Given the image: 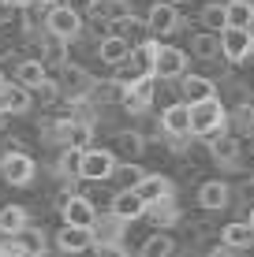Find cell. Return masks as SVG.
I'll list each match as a JSON object with an SVG mask.
<instances>
[{
  "label": "cell",
  "mask_w": 254,
  "mask_h": 257,
  "mask_svg": "<svg viewBox=\"0 0 254 257\" xmlns=\"http://www.w3.org/2000/svg\"><path fill=\"white\" fill-rule=\"evenodd\" d=\"M228 131V108H224L221 97H209V101L191 104V138H213Z\"/></svg>",
  "instance_id": "1"
},
{
  "label": "cell",
  "mask_w": 254,
  "mask_h": 257,
  "mask_svg": "<svg viewBox=\"0 0 254 257\" xmlns=\"http://www.w3.org/2000/svg\"><path fill=\"white\" fill-rule=\"evenodd\" d=\"M34 175H38V164H34V157L26 149H8L0 157V179L8 187H30Z\"/></svg>",
  "instance_id": "2"
},
{
  "label": "cell",
  "mask_w": 254,
  "mask_h": 257,
  "mask_svg": "<svg viewBox=\"0 0 254 257\" xmlns=\"http://www.w3.org/2000/svg\"><path fill=\"white\" fill-rule=\"evenodd\" d=\"M153 97H157V78L153 75H135L124 86L120 104H124V112H131V116H146L153 108Z\"/></svg>",
  "instance_id": "3"
},
{
  "label": "cell",
  "mask_w": 254,
  "mask_h": 257,
  "mask_svg": "<svg viewBox=\"0 0 254 257\" xmlns=\"http://www.w3.org/2000/svg\"><path fill=\"white\" fill-rule=\"evenodd\" d=\"M56 205H60V216H64V224H75V227H94V220L101 216L98 205H94L86 194H75L71 187H67V190L56 198Z\"/></svg>",
  "instance_id": "4"
},
{
  "label": "cell",
  "mask_w": 254,
  "mask_h": 257,
  "mask_svg": "<svg viewBox=\"0 0 254 257\" xmlns=\"http://www.w3.org/2000/svg\"><path fill=\"white\" fill-rule=\"evenodd\" d=\"M116 164H120V157L112 153V149L90 146V149H82V168H78V179H86V183H105V179H112Z\"/></svg>",
  "instance_id": "5"
},
{
  "label": "cell",
  "mask_w": 254,
  "mask_h": 257,
  "mask_svg": "<svg viewBox=\"0 0 254 257\" xmlns=\"http://www.w3.org/2000/svg\"><path fill=\"white\" fill-rule=\"evenodd\" d=\"M45 34H52V38L71 45L78 34H82V15H78L75 8H67V4H52L45 12Z\"/></svg>",
  "instance_id": "6"
},
{
  "label": "cell",
  "mask_w": 254,
  "mask_h": 257,
  "mask_svg": "<svg viewBox=\"0 0 254 257\" xmlns=\"http://www.w3.org/2000/svg\"><path fill=\"white\" fill-rule=\"evenodd\" d=\"M94 82H98V78L86 75V67H78V64H64L60 67V93L67 97V104L86 101L90 90H94Z\"/></svg>",
  "instance_id": "7"
},
{
  "label": "cell",
  "mask_w": 254,
  "mask_h": 257,
  "mask_svg": "<svg viewBox=\"0 0 254 257\" xmlns=\"http://www.w3.org/2000/svg\"><path fill=\"white\" fill-rule=\"evenodd\" d=\"M187 75V52H180L176 45H161L153 64V78L157 82H180Z\"/></svg>",
  "instance_id": "8"
},
{
  "label": "cell",
  "mask_w": 254,
  "mask_h": 257,
  "mask_svg": "<svg viewBox=\"0 0 254 257\" xmlns=\"http://www.w3.org/2000/svg\"><path fill=\"white\" fill-rule=\"evenodd\" d=\"M146 23H150V34L153 38H168L183 26V15H180V4H161L153 0V8L146 12Z\"/></svg>",
  "instance_id": "9"
},
{
  "label": "cell",
  "mask_w": 254,
  "mask_h": 257,
  "mask_svg": "<svg viewBox=\"0 0 254 257\" xmlns=\"http://www.w3.org/2000/svg\"><path fill=\"white\" fill-rule=\"evenodd\" d=\"M250 49H254L250 30H243V26H224L221 30V52L228 64H243L250 56Z\"/></svg>",
  "instance_id": "10"
},
{
  "label": "cell",
  "mask_w": 254,
  "mask_h": 257,
  "mask_svg": "<svg viewBox=\"0 0 254 257\" xmlns=\"http://www.w3.org/2000/svg\"><path fill=\"white\" fill-rule=\"evenodd\" d=\"M56 250L67 253V257H78L86 250H94V231L90 227H75V224H64L56 231Z\"/></svg>",
  "instance_id": "11"
},
{
  "label": "cell",
  "mask_w": 254,
  "mask_h": 257,
  "mask_svg": "<svg viewBox=\"0 0 254 257\" xmlns=\"http://www.w3.org/2000/svg\"><path fill=\"white\" fill-rule=\"evenodd\" d=\"M161 127H164V138H191V104L172 101L161 112Z\"/></svg>",
  "instance_id": "12"
},
{
  "label": "cell",
  "mask_w": 254,
  "mask_h": 257,
  "mask_svg": "<svg viewBox=\"0 0 254 257\" xmlns=\"http://www.w3.org/2000/svg\"><path fill=\"white\" fill-rule=\"evenodd\" d=\"M90 231H94V246H116L127 235V220H120L116 212H101Z\"/></svg>",
  "instance_id": "13"
},
{
  "label": "cell",
  "mask_w": 254,
  "mask_h": 257,
  "mask_svg": "<svg viewBox=\"0 0 254 257\" xmlns=\"http://www.w3.org/2000/svg\"><path fill=\"white\" fill-rule=\"evenodd\" d=\"M206 146H209V157H213L221 168H239V135L221 131V135H213Z\"/></svg>",
  "instance_id": "14"
},
{
  "label": "cell",
  "mask_w": 254,
  "mask_h": 257,
  "mask_svg": "<svg viewBox=\"0 0 254 257\" xmlns=\"http://www.w3.org/2000/svg\"><path fill=\"white\" fill-rule=\"evenodd\" d=\"M198 205H202L206 212H221L232 205V187L224 179H206L198 183Z\"/></svg>",
  "instance_id": "15"
},
{
  "label": "cell",
  "mask_w": 254,
  "mask_h": 257,
  "mask_svg": "<svg viewBox=\"0 0 254 257\" xmlns=\"http://www.w3.org/2000/svg\"><path fill=\"white\" fill-rule=\"evenodd\" d=\"M146 220L157 227V231H168V227H176L183 224V212H180V201H176V194L172 198H161V201H153V205H146Z\"/></svg>",
  "instance_id": "16"
},
{
  "label": "cell",
  "mask_w": 254,
  "mask_h": 257,
  "mask_svg": "<svg viewBox=\"0 0 254 257\" xmlns=\"http://www.w3.org/2000/svg\"><path fill=\"white\" fill-rule=\"evenodd\" d=\"M34 104V93L26 90L19 82H4V90H0V112L4 116H26Z\"/></svg>",
  "instance_id": "17"
},
{
  "label": "cell",
  "mask_w": 254,
  "mask_h": 257,
  "mask_svg": "<svg viewBox=\"0 0 254 257\" xmlns=\"http://www.w3.org/2000/svg\"><path fill=\"white\" fill-rule=\"evenodd\" d=\"M109 212H116L120 220H127V224H135V220L146 216V201L138 198V190H116L109 201Z\"/></svg>",
  "instance_id": "18"
},
{
  "label": "cell",
  "mask_w": 254,
  "mask_h": 257,
  "mask_svg": "<svg viewBox=\"0 0 254 257\" xmlns=\"http://www.w3.org/2000/svg\"><path fill=\"white\" fill-rule=\"evenodd\" d=\"M109 34H116V38H124V41H131V49L135 45H142L146 38H150V23L142 19V15H124V19H116V23H109Z\"/></svg>",
  "instance_id": "19"
},
{
  "label": "cell",
  "mask_w": 254,
  "mask_h": 257,
  "mask_svg": "<svg viewBox=\"0 0 254 257\" xmlns=\"http://www.w3.org/2000/svg\"><path fill=\"white\" fill-rule=\"evenodd\" d=\"M98 56H101V64H109V67H127L131 64V41L116 38V34H105L98 41Z\"/></svg>",
  "instance_id": "20"
},
{
  "label": "cell",
  "mask_w": 254,
  "mask_h": 257,
  "mask_svg": "<svg viewBox=\"0 0 254 257\" xmlns=\"http://www.w3.org/2000/svg\"><path fill=\"white\" fill-rule=\"evenodd\" d=\"M180 93L187 104H198V101H209V97H221L217 93V82L209 75H183L180 78Z\"/></svg>",
  "instance_id": "21"
},
{
  "label": "cell",
  "mask_w": 254,
  "mask_h": 257,
  "mask_svg": "<svg viewBox=\"0 0 254 257\" xmlns=\"http://www.w3.org/2000/svg\"><path fill=\"white\" fill-rule=\"evenodd\" d=\"M112 153H116L120 161H138V157L146 153V135L135 131V127L116 131V149H112Z\"/></svg>",
  "instance_id": "22"
},
{
  "label": "cell",
  "mask_w": 254,
  "mask_h": 257,
  "mask_svg": "<svg viewBox=\"0 0 254 257\" xmlns=\"http://www.w3.org/2000/svg\"><path fill=\"white\" fill-rule=\"evenodd\" d=\"M135 190H138V198H142L146 205H153V201L172 198V194H176V190H172V179H168V175H161V172H146V179L138 183Z\"/></svg>",
  "instance_id": "23"
},
{
  "label": "cell",
  "mask_w": 254,
  "mask_h": 257,
  "mask_svg": "<svg viewBox=\"0 0 254 257\" xmlns=\"http://www.w3.org/2000/svg\"><path fill=\"white\" fill-rule=\"evenodd\" d=\"M15 82L34 93L41 82H49V64L45 60H19V64H15Z\"/></svg>",
  "instance_id": "24"
},
{
  "label": "cell",
  "mask_w": 254,
  "mask_h": 257,
  "mask_svg": "<svg viewBox=\"0 0 254 257\" xmlns=\"http://www.w3.org/2000/svg\"><path fill=\"white\" fill-rule=\"evenodd\" d=\"M221 242L232 246V250H243V253H247L250 246H254V227L247 224V220H232V224L221 227Z\"/></svg>",
  "instance_id": "25"
},
{
  "label": "cell",
  "mask_w": 254,
  "mask_h": 257,
  "mask_svg": "<svg viewBox=\"0 0 254 257\" xmlns=\"http://www.w3.org/2000/svg\"><path fill=\"white\" fill-rule=\"evenodd\" d=\"M26 220H30V212H26L23 205H4V209H0V235H4V238L23 235L26 227H30Z\"/></svg>",
  "instance_id": "26"
},
{
  "label": "cell",
  "mask_w": 254,
  "mask_h": 257,
  "mask_svg": "<svg viewBox=\"0 0 254 257\" xmlns=\"http://www.w3.org/2000/svg\"><path fill=\"white\" fill-rule=\"evenodd\" d=\"M180 246H176V238H172L168 231H153V235H146L142 238V246H138V257H172Z\"/></svg>",
  "instance_id": "27"
},
{
  "label": "cell",
  "mask_w": 254,
  "mask_h": 257,
  "mask_svg": "<svg viewBox=\"0 0 254 257\" xmlns=\"http://www.w3.org/2000/svg\"><path fill=\"white\" fill-rule=\"evenodd\" d=\"M157 52H161V41L146 38L142 45L131 49V67L138 71V75H153V64H157Z\"/></svg>",
  "instance_id": "28"
},
{
  "label": "cell",
  "mask_w": 254,
  "mask_h": 257,
  "mask_svg": "<svg viewBox=\"0 0 254 257\" xmlns=\"http://www.w3.org/2000/svg\"><path fill=\"white\" fill-rule=\"evenodd\" d=\"M142 179H146V172H142V164H138V161H120L116 172H112V183H116V190H135Z\"/></svg>",
  "instance_id": "29"
},
{
  "label": "cell",
  "mask_w": 254,
  "mask_h": 257,
  "mask_svg": "<svg viewBox=\"0 0 254 257\" xmlns=\"http://www.w3.org/2000/svg\"><path fill=\"white\" fill-rule=\"evenodd\" d=\"M15 242H19V250L26 257H45L49 253V235L41 227H26L23 235H15Z\"/></svg>",
  "instance_id": "30"
},
{
  "label": "cell",
  "mask_w": 254,
  "mask_h": 257,
  "mask_svg": "<svg viewBox=\"0 0 254 257\" xmlns=\"http://www.w3.org/2000/svg\"><path fill=\"white\" fill-rule=\"evenodd\" d=\"M124 15H131V0H98L90 19L94 23H116V19H124Z\"/></svg>",
  "instance_id": "31"
},
{
  "label": "cell",
  "mask_w": 254,
  "mask_h": 257,
  "mask_svg": "<svg viewBox=\"0 0 254 257\" xmlns=\"http://www.w3.org/2000/svg\"><path fill=\"white\" fill-rule=\"evenodd\" d=\"M191 52H195L198 60H217V56H224V52H221V34H213V30L195 34V38H191Z\"/></svg>",
  "instance_id": "32"
},
{
  "label": "cell",
  "mask_w": 254,
  "mask_h": 257,
  "mask_svg": "<svg viewBox=\"0 0 254 257\" xmlns=\"http://www.w3.org/2000/svg\"><path fill=\"white\" fill-rule=\"evenodd\" d=\"M198 23L206 26V30H213V34H221L224 26H228V4H217V0H209V4L198 12Z\"/></svg>",
  "instance_id": "33"
},
{
  "label": "cell",
  "mask_w": 254,
  "mask_h": 257,
  "mask_svg": "<svg viewBox=\"0 0 254 257\" xmlns=\"http://www.w3.org/2000/svg\"><path fill=\"white\" fill-rule=\"evenodd\" d=\"M124 86H127V82H94V90H90V97H86V101H94L98 108H105V104H116L120 97H124Z\"/></svg>",
  "instance_id": "34"
},
{
  "label": "cell",
  "mask_w": 254,
  "mask_h": 257,
  "mask_svg": "<svg viewBox=\"0 0 254 257\" xmlns=\"http://www.w3.org/2000/svg\"><path fill=\"white\" fill-rule=\"evenodd\" d=\"M228 131L232 135H254V104H235L228 112Z\"/></svg>",
  "instance_id": "35"
},
{
  "label": "cell",
  "mask_w": 254,
  "mask_h": 257,
  "mask_svg": "<svg viewBox=\"0 0 254 257\" xmlns=\"http://www.w3.org/2000/svg\"><path fill=\"white\" fill-rule=\"evenodd\" d=\"M78 168H82V149H64L52 172L64 175V179H78Z\"/></svg>",
  "instance_id": "36"
},
{
  "label": "cell",
  "mask_w": 254,
  "mask_h": 257,
  "mask_svg": "<svg viewBox=\"0 0 254 257\" xmlns=\"http://www.w3.org/2000/svg\"><path fill=\"white\" fill-rule=\"evenodd\" d=\"M41 52H45V64L49 67H64L67 64V41H60V38H52L49 34V41H41Z\"/></svg>",
  "instance_id": "37"
},
{
  "label": "cell",
  "mask_w": 254,
  "mask_h": 257,
  "mask_svg": "<svg viewBox=\"0 0 254 257\" xmlns=\"http://www.w3.org/2000/svg\"><path fill=\"white\" fill-rule=\"evenodd\" d=\"M254 23V0H232L228 4V26H247Z\"/></svg>",
  "instance_id": "38"
},
{
  "label": "cell",
  "mask_w": 254,
  "mask_h": 257,
  "mask_svg": "<svg viewBox=\"0 0 254 257\" xmlns=\"http://www.w3.org/2000/svg\"><path fill=\"white\" fill-rule=\"evenodd\" d=\"M34 97H38L41 104H52L56 97H64V93H60V82H52V78H49V82H41L38 90H34Z\"/></svg>",
  "instance_id": "39"
},
{
  "label": "cell",
  "mask_w": 254,
  "mask_h": 257,
  "mask_svg": "<svg viewBox=\"0 0 254 257\" xmlns=\"http://www.w3.org/2000/svg\"><path fill=\"white\" fill-rule=\"evenodd\" d=\"M94 257H131V250L124 242H116V246H94Z\"/></svg>",
  "instance_id": "40"
},
{
  "label": "cell",
  "mask_w": 254,
  "mask_h": 257,
  "mask_svg": "<svg viewBox=\"0 0 254 257\" xmlns=\"http://www.w3.org/2000/svg\"><path fill=\"white\" fill-rule=\"evenodd\" d=\"M228 101L232 104H250V90H247V86H228Z\"/></svg>",
  "instance_id": "41"
},
{
  "label": "cell",
  "mask_w": 254,
  "mask_h": 257,
  "mask_svg": "<svg viewBox=\"0 0 254 257\" xmlns=\"http://www.w3.org/2000/svg\"><path fill=\"white\" fill-rule=\"evenodd\" d=\"M0 257H26V253L19 250V242H15V238H4V242H0Z\"/></svg>",
  "instance_id": "42"
},
{
  "label": "cell",
  "mask_w": 254,
  "mask_h": 257,
  "mask_svg": "<svg viewBox=\"0 0 254 257\" xmlns=\"http://www.w3.org/2000/svg\"><path fill=\"white\" fill-rule=\"evenodd\" d=\"M64 4H67V8H75L78 15H90V12H94V4H98V0H64Z\"/></svg>",
  "instance_id": "43"
},
{
  "label": "cell",
  "mask_w": 254,
  "mask_h": 257,
  "mask_svg": "<svg viewBox=\"0 0 254 257\" xmlns=\"http://www.w3.org/2000/svg\"><path fill=\"white\" fill-rule=\"evenodd\" d=\"M209 257H243V250H232V246H213V250H209Z\"/></svg>",
  "instance_id": "44"
},
{
  "label": "cell",
  "mask_w": 254,
  "mask_h": 257,
  "mask_svg": "<svg viewBox=\"0 0 254 257\" xmlns=\"http://www.w3.org/2000/svg\"><path fill=\"white\" fill-rule=\"evenodd\" d=\"M4 4L12 8V12H26V8H30V4H38V0H4Z\"/></svg>",
  "instance_id": "45"
},
{
  "label": "cell",
  "mask_w": 254,
  "mask_h": 257,
  "mask_svg": "<svg viewBox=\"0 0 254 257\" xmlns=\"http://www.w3.org/2000/svg\"><path fill=\"white\" fill-rule=\"evenodd\" d=\"M4 23H12V8H8L4 0H0V26H4Z\"/></svg>",
  "instance_id": "46"
},
{
  "label": "cell",
  "mask_w": 254,
  "mask_h": 257,
  "mask_svg": "<svg viewBox=\"0 0 254 257\" xmlns=\"http://www.w3.org/2000/svg\"><path fill=\"white\" fill-rule=\"evenodd\" d=\"M38 4H45V8H52V4H64V0H38Z\"/></svg>",
  "instance_id": "47"
},
{
  "label": "cell",
  "mask_w": 254,
  "mask_h": 257,
  "mask_svg": "<svg viewBox=\"0 0 254 257\" xmlns=\"http://www.w3.org/2000/svg\"><path fill=\"white\" fill-rule=\"evenodd\" d=\"M247 224L254 227V205H250V212H247Z\"/></svg>",
  "instance_id": "48"
},
{
  "label": "cell",
  "mask_w": 254,
  "mask_h": 257,
  "mask_svg": "<svg viewBox=\"0 0 254 257\" xmlns=\"http://www.w3.org/2000/svg\"><path fill=\"white\" fill-rule=\"evenodd\" d=\"M161 4H180V0H161Z\"/></svg>",
  "instance_id": "49"
},
{
  "label": "cell",
  "mask_w": 254,
  "mask_h": 257,
  "mask_svg": "<svg viewBox=\"0 0 254 257\" xmlns=\"http://www.w3.org/2000/svg\"><path fill=\"white\" fill-rule=\"evenodd\" d=\"M247 30H250V38H254V23H250V26H247Z\"/></svg>",
  "instance_id": "50"
},
{
  "label": "cell",
  "mask_w": 254,
  "mask_h": 257,
  "mask_svg": "<svg viewBox=\"0 0 254 257\" xmlns=\"http://www.w3.org/2000/svg\"><path fill=\"white\" fill-rule=\"evenodd\" d=\"M250 190H254V172H250Z\"/></svg>",
  "instance_id": "51"
},
{
  "label": "cell",
  "mask_w": 254,
  "mask_h": 257,
  "mask_svg": "<svg viewBox=\"0 0 254 257\" xmlns=\"http://www.w3.org/2000/svg\"><path fill=\"white\" fill-rule=\"evenodd\" d=\"M217 4H232V0H217Z\"/></svg>",
  "instance_id": "52"
},
{
  "label": "cell",
  "mask_w": 254,
  "mask_h": 257,
  "mask_svg": "<svg viewBox=\"0 0 254 257\" xmlns=\"http://www.w3.org/2000/svg\"><path fill=\"white\" fill-rule=\"evenodd\" d=\"M0 90H4V75H0Z\"/></svg>",
  "instance_id": "53"
},
{
  "label": "cell",
  "mask_w": 254,
  "mask_h": 257,
  "mask_svg": "<svg viewBox=\"0 0 254 257\" xmlns=\"http://www.w3.org/2000/svg\"><path fill=\"white\" fill-rule=\"evenodd\" d=\"M250 153H254V142H250Z\"/></svg>",
  "instance_id": "54"
},
{
  "label": "cell",
  "mask_w": 254,
  "mask_h": 257,
  "mask_svg": "<svg viewBox=\"0 0 254 257\" xmlns=\"http://www.w3.org/2000/svg\"><path fill=\"white\" fill-rule=\"evenodd\" d=\"M0 119H4V112H0Z\"/></svg>",
  "instance_id": "55"
}]
</instances>
